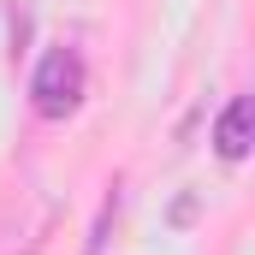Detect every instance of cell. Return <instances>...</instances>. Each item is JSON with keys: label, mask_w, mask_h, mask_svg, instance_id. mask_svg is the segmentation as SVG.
Segmentation results:
<instances>
[{"label": "cell", "mask_w": 255, "mask_h": 255, "mask_svg": "<svg viewBox=\"0 0 255 255\" xmlns=\"http://www.w3.org/2000/svg\"><path fill=\"white\" fill-rule=\"evenodd\" d=\"M83 89H89V65H83L77 48H48L36 77H30V101H36L42 119H71Z\"/></svg>", "instance_id": "1"}, {"label": "cell", "mask_w": 255, "mask_h": 255, "mask_svg": "<svg viewBox=\"0 0 255 255\" xmlns=\"http://www.w3.org/2000/svg\"><path fill=\"white\" fill-rule=\"evenodd\" d=\"M250 119H255L250 95H238V101L220 113V125H214V148H220V160H244V154H250Z\"/></svg>", "instance_id": "2"}]
</instances>
